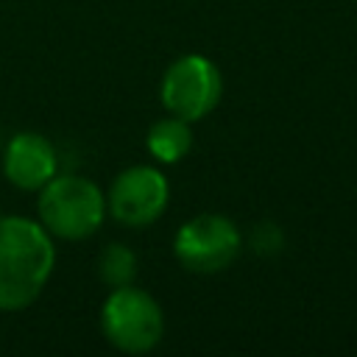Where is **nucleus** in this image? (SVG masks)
I'll use <instances>...</instances> for the list:
<instances>
[{
	"label": "nucleus",
	"mask_w": 357,
	"mask_h": 357,
	"mask_svg": "<svg viewBox=\"0 0 357 357\" xmlns=\"http://www.w3.org/2000/svg\"><path fill=\"white\" fill-rule=\"evenodd\" d=\"M0 145H3V142H0Z\"/></svg>",
	"instance_id": "11"
},
{
	"label": "nucleus",
	"mask_w": 357,
	"mask_h": 357,
	"mask_svg": "<svg viewBox=\"0 0 357 357\" xmlns=\"http://www.w3.org/2000/svg\"><path fill=\"white\" fill-rule=\"evenodd\" d=\"M100 332L112 349L123 354H145L165 337V312L159 301L137 284L112 287L100 307Z\"/></svg>",
	"instance_id": "3"
},
{
	"label": "nucleus",
	"mask_w": 357,
	"mask_h": 357,
	"mask_svg": "<svg viewBox=\"0 0 357 357\" xmlns=\"http://www.w3.org/2000/svg\"><path fill=\"white\" fill-rule=\"evenodd\" d=\"M223 95V75L218 64L201 53L178 56L162 75L159 100L167 114H176L187 123L204 120Z\"/></svg>",
	"instance_id": "4"
},
{
	"label": "nucleus",
	"mask_w": 357,
	"mask_h": 357,
	"mask_svg": "<svg viewBox=\"0 0 357 357\" xmlns=\"http://www.w3.org/2000/svg\"><path fill=\"white\" fill-rule=\"evenodd\" d=\"M98 276L109 287H126L134 284L137 276V254L123 243H109L98 254Z\"/></svg>",
	"instance_id": "9"
},
{
	"label": "nucleus",
	"mask_w": 357,
	"mask_h": 357,
	"mask_svg": "<svg viewBox=\"0 0 357 357\" xmlns=\"http://www.w3.org/2000/svg\"><path fill=\"white\" fill-rule=\"evenodd\" d=\"M167 201L170 184L165 173L153 165H131L112 178L106 212L128 229H145L165 215Z\"/></svg>",
	"instance_id": "6"
},
{
	"label": "nucleus",
	"mask_w": 357,
	"mask_h": 357,
	"mask_svg": "<svg viewBox=\"0 0 357 357\" xmlns=\"http://www.w3.org/2000/svg\"><path fill=\"white\" fill-rule=\"evenodd\" d=\"M56 268V245L47 229L25 215L0 218V310L31 307Z\"/></svg>",
	"instance_id": "1"
},
{
	"label": "nucleus",
	"mask_w": 357,
	"mask_h": 357,
	"mask_svg": "<svg viewBox=\"0 0 357 357\" xmlns=\"http://www.w3.org/2000/svg\"><path fill=\"white\" fill-rule=\"evenodd\" d=\"M3 173L17 190L39 192L59 173L56 145L36 131L14 134L3 148Z\"/></svg>",
	"instance_id": "7"
},
{
	"label": "nucleus",
	"mask_w": 357,
	"mask_h": 357,
	"mask_svg": "<svg viewBox=\"0 0 357 357\" xmlns=\"http://www.w3.org/2000/svg\"><path fill=\"white\" fill-rule=\"evenodd\" d=\"M192 123L176 117V114H167L162 120H156L151 128H148V137H145V145H148V153L162 162V165H176L181 162L190 148H192V131H190Z\"/></svg>",
	"instance_id": "8"
},
{
	"label": "nucleus",
	"mask_w": 357,
	"mask_h": 357,
	"mask_svg": "<svg viewBox=\"0 0 357 357\" xmlns=\"http://www.w3.org/2000/svg\"><path fill=\"white\" fill-rule=\"evenodd\" d=\"M243 248V234L231 218L204 212L184 220L173 237V254L190 273H220Z\"/></svg>",
	"instance_id": "5"
},
{
	"label": "nucleus",
	"mask_w": 357,
	"mask_h": 357,
	"mask_svg": "<svg viewBox=\"0 0 357 357\" xmlns=\"http://www.w3.org/2000/svg\"><path fill=\"white\" fill-rule=\"evenodd\" d=\"M36 215L50 237L86 240L103 226L106 192L86 176L56 173L39 190Z\"/></svg>",
	"instance_id": "2"
},
{
	"label": "nucleus",
	"mask_w": 357,
	"mask_h": 357,
	"mask_svg": "<svg viewBox=\"0 0 357 357\" xmlns=\"http://www.w3.org/2000/svg\"><path fill=\"white\" fill-rule=\"evenodd\" d=\"M282 245H284V234L271 220L257 223V229L251 231V248L257 254H276V251H282Z\"/></svg>",
	"instance_id": "10"
}]
</instances>
